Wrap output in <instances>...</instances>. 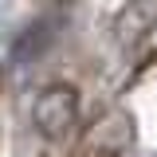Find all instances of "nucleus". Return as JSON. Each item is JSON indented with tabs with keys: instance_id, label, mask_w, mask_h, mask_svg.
Here are the masks:
<instances>
[{
	"instance_id": "f257e3e1",
	"label": "nucleus",
	"mask_w": 157,
	"mask_h": 157,
	"mask_svg": "<svg viewBox=\"0 0 157 157\" xmlns=\"http://www.w3.org/2000/svg\"><path fill=\"white\" fill-rule=\"evenodd\" d=\"M32 122H36L39 137L47 141H63L78 122V90L71 82H51L43 86L32 102Z\"/></svg>"
},
{
	"instance_id": "20e7f679",
	"label": "nucleus",
	"mask_w": 157,
	"mask_h": 157,
	"mask_svg": "<svg viewBox=\"0 0 157 157\" xmlns=\"http://www.w3.org/2000/svg\"><path fill=\"white\" fill-rule=\"evenodd\" d=\"M55 4H63V8H67V4H75V0H55Z\"/></svg>"
},
{
	"instance_id": "7ed1b4c3",
	"label": "nucleus",
	"mask_w": 157,
	"mask_h": 157,
	"mask_svg": "<svg viewBox=\"0 0 157 157\" xmlns=\"http://www.w3.org/2000/svg\"><path fill=\"white\" fill-rule=\"evenodd\" d=\"M157 28V0H126L114 16V39L122 47H134Z\"/></svg>"
},
{
	"instance_id": "f03ea898",
	"label": "nucleus",
	"mask_w": 157,
	"mask_h": 157,
	"mask_svg": "<svg viewBox=\"0 0 157 157\" xmlns=\"http://www.w3.org/2000/svg\"><path fill=\"white\" fill-rule=\"evenodd\" d=\"M130 137H134V122L122 114V110H114V114H106L94 130L86 134L82 157H122L126 145H130Z\"/></svg>"
}]
</instances>
